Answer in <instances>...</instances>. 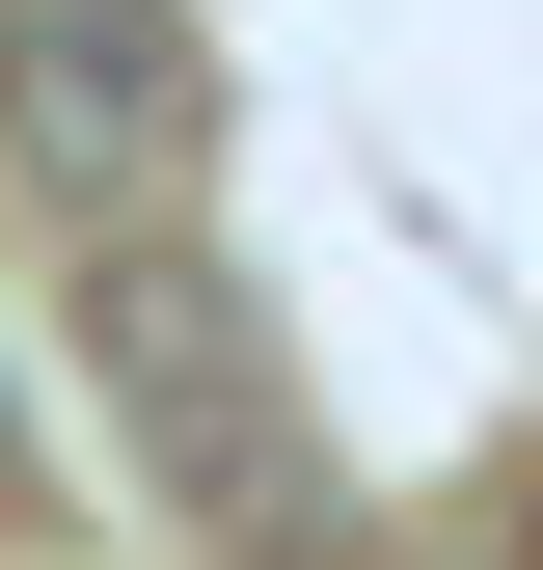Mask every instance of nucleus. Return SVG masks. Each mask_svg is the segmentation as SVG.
I'll list each match as a JSON object with an SVG mask.
<instances>
[{"label":"nucleus","instance_id":"obj_1","mask_svg":"<svg viewBox=\"0 0 543 570\" xmlns=\"http://www.w3.org/2000/svg\"><path fill=\"white\" fill-rule=\"evenodd\" d=\"M82 353H109V435L164 462V517L218 543V570H326V543H354V489H326V407H299V353H272V299H245L218 245L109 218Z\"/></svg>","mask_w":543,"mask_h":570},{"label":"nucleus","instance_id":"obj_2","mask_svg":"<svg viewBox=\"0 0 543 570\" xmlns=\"http://www.w3.org/2000/svg\"><path fill=\"white\" fill-rule=\"evenodd\" d=\"M190 136H218L190 0H0V164H28L55 218H164Z\"/></svg>","mask_w":543,"mask_h":570}]
</instances>
